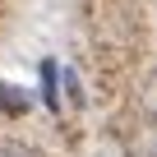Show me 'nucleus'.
I'll return each mask as SVG.
<instances>
[{"mask_svg":"<svg viewBox=\"0 0 157 157\" xmlns=\"http://www.w3.org/2000/svg\"><path fill=\"white\" fill-rule=\"evenodd\" d=\"M0 106H14V111H23V93H14V88H0Z\"/></svg>","mask_w":157,"mask_h":157,"instance_id":"f257e3e1","label":"nucleus"},{"mask_svg":"<svg viewBox=\"0 0 157 157\" xmlns=\"http://www.w3.org/2000/svg\"><path fill=\"white\" fill-rule=\"evenodd\" d=\"M0 157H33V152L19 148V143H0Z\"/></svg>","mask_w":157,"mask_h":157,"instance_id":"f03ea898","label":"nucleus"}]
</instances>
